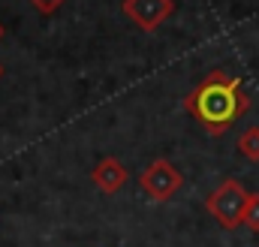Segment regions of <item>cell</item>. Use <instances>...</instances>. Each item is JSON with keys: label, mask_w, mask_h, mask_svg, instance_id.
Listing matches in <instances>:
<instances>
[{"label": "cell", "mask_w": 259, "mask_h": 247, "mask_svg": "<svg viewBox=\"0 0 259 247\" xmlns=\"http://www.w3.org/2000/svg\"><path fill=\"white\" fill-rule=\"evenodd\" d=\"M184 109L211 136H223L241 115H247L250 97L238 75H229L226 69H211L184 97Z\"/></svg>", "instance_id": "cell-1"}, {"label": "cell", "mask_w": 259, "mask_h": 247, "mask_svg": "<svg viewBox=\"0 0 259 247\" xmlns=\"http://www.w3.org/2000/svg\"><path fill=\"white\" fill-rule=\"evenodd\" d=\"M247 196H250V193L244 190L241 181L226 178V181H220V184L208 193L205 208H208V214H211L223 229H238V226H241V220H244Z\"/></svg>", "instance_id": "cell-2"}, {"label": "cell", "mask_w": 259, "mask_h": 247, "mask_svg": "<svg viewBox=\"0 0 259 247\" xmlns=\"http://www.w3.org/2000/svg\"><path fill=\"white\" fill-rule=\"evenodd\" d=\"M184 184V175L166 160V157H157L148 163V169L139 175V187L145 196H151L154 202H169Z\"/></svg>", "instance_id": "cell-3"}, {"label": "cell", "mask_w": 259, "mask_h": 247, "mask_svg": "<svg viewBox=\"0 0 259 247\" xmlns=\"http://www.w3.org/2000/svg\"><path fill=\"white\" fill-rule=\"evenodd\" d=\"M121 9L136 27L151 33L175 12V0H124Z\"/></svg>", "instance_id": "cell-4"}, {"label": "cell", "mask_w": 259, "mask_h": 247, "mask_svg": "<svg viewBox=\"0 0 259 247\" xmlns=\"http://www.w3.org/2000/svg\"><path fill=\"white\" fill-rule=\"evenodd\" d=\"M91 181L100 187L103 193L112 196V193H118V190L130 181V172H127V166H124L121 160H115V157H103V160L94 166Z\"/></svg>", "instance_id": "cell-5"}, {"label": "cell", "mask_w": 259, "mask_h": 247, "mask_svg": "<svg viewBox=\"0 0 259 247\" xmlns=\"http://www.w3.org/2000/svg\"><path fill=\"white\" fill-rule=\"evenodd\" d=\"M238 154L247 157L250 163H259V127H247L238 136Z\"/></svg>", "instance_id": "cell-6"}, {"label": "cell", "mask_w": 259, "mask_h": 247, "mask_svg": "<svg viewBox=\"0 0 259 247\" xmlns=\"http://www.w3.org/2000/svg\"><path fill=\"white\" fill-rule=\"evenodd\" d=\"M241 226H247L250 232H259V193H250L247 196V208H244Z\"/></svg>", "instance_id": "cell-7"}, {"label": "cell", "mask_w": 259, "mask_h": 247, "mask_svg": "<svg viewBox=\"0 0 259 247\" xmlns=\"http://www.w3.org/2000/svg\"><path fill=\"white\" fill-rule=\"evenodd\" d=\"M30 3H33L42 15H52L55 9H61V6H64V0H30Z\"/></svg>", "instance_id": "cell-8"}, {"label": "cell", "mask_w": 259, "mask_h": 247, "mask_svg": "<svg viewBox=\"0 0 259 247\" xmlns=\"http://www.w3.org/2000/svg\"><path fill=\"white\" fill-rule=\"evenodd\" d=\"M3 72H6V69H3V63H0V78H3Z\"/></svg>", "instance_id": "cell-9"}, {"label": "cell", "mask_w": 259, "mask_h": 247, "mask_svg": "<svg viewBox=\"0 0 259 247\" xmlns=\"http://www.w3.org/2000/svg\"><path fill=\"white\" fill-rule=\"evenodd\" d=\"M0 36H3V24H0Z\"/></svg>", "instance_id": "cell-10"}]
</instances>
